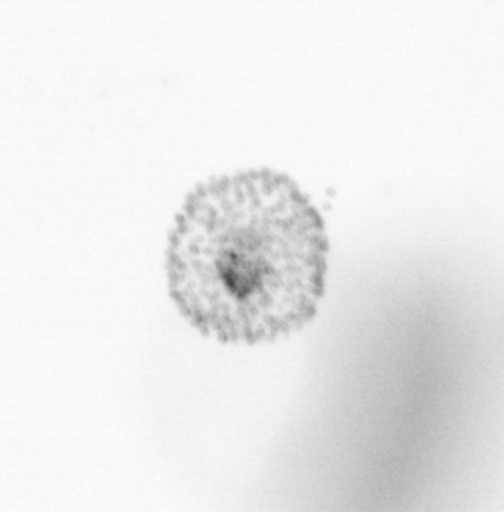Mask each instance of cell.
Wrapping results in <instances>:
<instances>
[{
	"instance_id": "cell-1",
	"label": "cell",
	"mask_w": 504,
	"mask_h": 512,
	"mask_svg": "<svg viewBox=\"0 0 504 512\" xmlns=\"http://www.w3.org/2000/svg\"><path fill=\"white\" fill-rule=\"evenodd\" d=\"M325 245L319 215L286 175L211 179L189 195L171 234V292L218 334L286 331L319 301Z\"/></svg>"
}]
</instances>
